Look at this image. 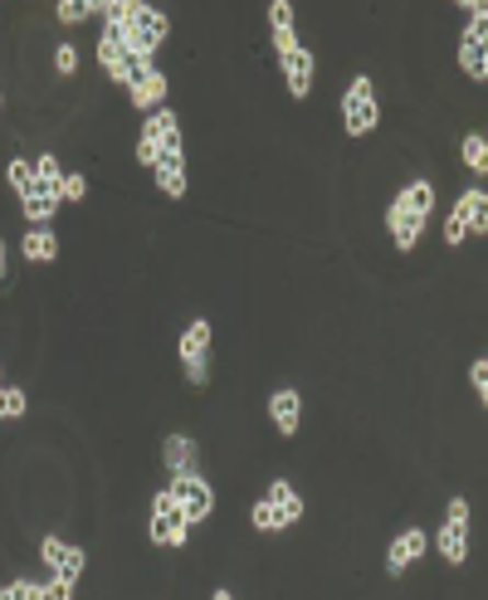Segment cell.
Returning a JSON list of instances; mask_svg holds the SVG:
<instances>
[{"mask_svg":"<svg viewBox=\"0 0 488 600\" xmlns=\"http://www.w3.org/2000/svg\"><path fill=\"white\" fill-rule=\"evenodd\" d=\"M430 211H435V185H430V181H410L406 191L390 201L386 225H390V245H396L400 254H410V249H416L420 230L430 225Z\"/></svg>","mask_w":488,"mask_h":600,"instance_id":"cell-1","label":"cell"},{"mask_svg":"<svg viewBox=\"0 0 488 600\" xmlns=\"http://www.w3.org/2000/svg\"><path fill=\"white\" fill-rule=\"evenodd\" d=\"M107 35H117V45L123 49H133L137 59H157V49H161V39H167V15L161 10H151V5H137V0H127V20L117 30H107Z\"/></svg>","mask_w":488,"mask_h":600,"instance_id":"cell-2","label":"cell"},{"mask_svg":"<svg viewBox=\"0 0 488 600\" xmlns=\"http://www.w3.org/2000/svg\"><path fill=\"white\" fill-rule=\"evenodd\" d=\"M5 181H10V191L20 195V205H25V220L30 225H49L54 220V211H59V195L39 185L35 161L15 157V161H10V171H5Z\"/></svg>","mask_w":488,"mask_h":600,"instance_id":"cell-3","label":"cell"},{"mask_svg":"<svg viewBox=\"0 0 488 600\" xmlns=\"http://www.w3.org/2000/svg\"><path fill=\"white\" fill-rule=\"evenodd\" d=\"M298 518H303V498H298V488H293L288 478H274L269 494L254 503V512H249V522H254L259 532H284Z\"/></svg>","mask_w":488,"mask_h":600,"instance_id":"cell-4","label":"cell"},{"mask_svg":"<svg viewBox=\"0 0 488 600\" xmlns=\"http://www.w3.org/2000/svg\"><path fill=\"white\" fill-rule=\"evenodd\" d=\"M171 151H181V123L171 107H157V113H147L143 137H137V161H143V167H157Z\"/></svg>","mask_w":488,"mask_h":600,"instance_id":"cell-5","label":"cell"},{"mask_svg":"<svg viewBox=\"0 0 488 600\" xmlns=\"http://www.w3.org/2000/svg\"><path fill=\"white\" fill-rule=\"evenodd\" d=\"M151 542L157 547H186V537H191V518H186V508L177 503V494H157L151 498Z\"/></svg>","mask_w":488,"mask_h":600,"instance_id":"cell-6","label":"cell"},{"mask_svg":"<svg viewBox=\"0 0 488 600\" xmlns=\"http://www.w3.org/2000/svg\"><path fill=\"white\" fill-rule=\"evenodd\" d=\"M488 230V195L484 185H469L459 195V205L450 211V225H444V245H464L469 235H484Z\"/></svg>","mask_w":488,"mask_h":600,"instance_id":"cell-7","label":"cell"},{"mask_svg":"<svg viewBox=\"0 0 488 600\" xmlns=\"http://www.w3.org/2000/svg\"><path fill=\"white\" fill-rule=\"evenodd\" d=\"M342 123L352 137H366L376 123H382V107H376V83L366 79H352V89L342 93Z\"/></svg>","mask_w":488,"mask_h":600,"instance_id":"cell-8","label":"cell"},{"mask_svg":"<svg viewBox=\"0 0 488 600\" xmlns=\"http://www.w3.org/2000/svg\"><path fill=\"white\" fill-rule=\"evenodd\" d=\"M435 547L450 566L469 562V498H450V512H444V528H440Z\"/></svg>","mask_w":488,"mask_h":600,"instance_id":"cell-9","label":"cell"},{"mask_svg":"<svg viewBox=\"0 0 488 600\" xmlns=\"http://www.w3.org/2000/svg\"><path fill=\"white\" fill-rule=\"evenodd\" d=\"M181 371H186L191 386H205L211 381V322L195 318L186 332H181Z\"/></svg>","mask_w":488,"mask_h":600,"instance_id":"cell-10","label":"cell"},{"mask_svg":"<svg viewBox=\"0 0 488 600\" xmlns=\"http://www.w3.org/2000/svg\"><path fill=\"white\" fill-rule=\"evenodd\" d=\"M171 494H177V503L186 508L191 528H195V522H205V518L215 512V488L205 484V478L195 474V468H191V474H171Z\"/></svg>","mask_w":488,"mask_h":600,"instance_id":"cell-11","label":"cell"},{"mask_svg":"<svg viewBox=\"0 0 488 600\" xmlns=\"http://www.w3.org/2000/svg\"><path fill=\"white\" fill-rule=\"evenodd\" d=\"M98 64H103V73H107L113 83H123V89L137 79V73H147V69H151L147 59H137L133 49L117 45V35H107V30H103V39H98Z\"/></svg>","mask_w":488,"mask_h":600,"instance_id":"cell-12","label":"cell"},{"mask_svg":"<svg viewBox=\"0 0 488 600\" xmlns=\"http://www.w3.org/2000/svg\"><path fill=\"white\" fill-rule=\"evenodd\" d=\"M39 556H45L49 576H59V581H69V586H79L83 566H89L83 547H73V542H64V537H45L39 542Z\"/></svg>","mask_w":488,"mask_h":600,"instance_id":"cell-13","label":"cell"},{"mask_svg":"<svg viewBox=\"0 0 488 600\" xmlns=\"http://www.w3.org/2000/svg\"><path fill=\"white\" fill-rule=\"evenodd\" d=\"M430 552V532L425 528H406L400 537H390V552H386V571L390 576H406L420 556Z\"/></svg>","mask_w":488,"mask_h":600,"instance_id":"cell-14","label":"cell"},{"mask_svg":"<svg viewBox=\"0 0 488 600\" xmlns=\"http://www.w3.org/2000/svg\"><path fill=\"white\" fill-rule=\"evenodd\" d=\"M459 69L469 73L474 83L488 79V35H484V20H469V30H464V39H459Z\"/></svg>","mask_w":488,"mask_h":600,"instance_id":"cell-15","label":"cell"},{"mask_svg":"<svg viewBox=\"0 0 488 600\" xmlns=\"http://www.w3.org/2000/svg\"><path fill=\"white\" fill-rule=\"evenodd\" d=\"M279 64H284V83L293 98H308L313 93V73H318V64H313V49L293 45L288 54H279Z\"/></svg>","mask_w":488,"mask_h":600,"instance_id":"cell-16","label":"cell"},{"mask_svg":"<svg viewBox=\"0 0 488 600\" xmlns=\"http://www.w3.org/2000/svg\"><path fill=\"white\" fill-rule=\"evenodd\" d=\"M127 98H133V107H143V113H157V107L167 103V73L161 69L137 73V79L127 83Z\"/></svg>","mask_w":488,"mask_h":600,"instance_id":"cell-17","label":"cell"},{"mask_svg":"<svg viewBox=\"0 0 488 600\" xmlns=\"http://www.w3.org/2000/svg\"><path fill=\"white\" fill-rule=\"evenodd\" d=\"M73 596V586L69 581H10V586H0V600H69Z\"/></svg>","mask_w":488,"mask_h":600,"instance_id":"cell-18","label":"cell"},{"mask_svg":"<svg viewBox=\"0 0 488 600\" xmlns=\"http://www.w3.org/2000/svg\"><path fill=\"white\" fill-rule=\"evenodd\" d=\"M269 420H274L279 434L298 430V420H303V396H298V390H293V386L274 390V396H269Z\"/></svg>","mask_w":488,"mask_h":600,"instance_id":"cell-19","label":"cell"},{"mask_svg":"<svg viewBox=\"0 0 488 600\" xmlns=\"http://www.w3.org/2000/svg\"><path fill=\"white\" fill-rule=\"evenodd\" d=\"M151 171H157L161 195H171V201H181V195H186V151H171V157H161Z\"/></svg>","mask_w":488,"mask_h":600,"instance_id":"cell-20","label":"cell"},{"mask_svg":"<svg viewBox=\"0 0 488 600\" xmlns=\"http://www.w3.org/2000/svg\"><path fill=\"white\" fill-rule=\"evenodd\" d=\"M195 460H201V450H195L191 434H167V444H161V464H167L171 474H191Z\"/></svg>","mask_w":488,"mask_h":600,"instance_id":"cell-21","label":"cell"},{"mask_svg":"<svg viewBox=\"0 0 488 600\" xmlns=\"http://www.w3.org/2000/svg\"><path fill=\"white\" fill-rule=\"evenodd\" d=\"M25 259L30 264H54L59 259V239H54L49 225H30L25 230Z\"/></svg>","mask_w":488,"mask_h":600,"instance_id":"cell-22","label":"cell"},{"mask_svg":"<svg viewBox=\"0 0 488 600\" xmlns=\"http://www.w3.org/2000/svg\"><path fill=\"white\" fill-rule=\"evenodd\" d=\"M269 35H274V54H288L298 39H293V5L288 0H274L269 5Z\"/></svg>","mask_w":488,"mask_h":600,"instance_id":"cell-23","label":"cell"},{"mask_svg":"<svg viewBox=\"0 0 488 600\" xmlns=\"http://www.w3.org/2000/svg\"><path fill=\"white\" fill-rule=\"evenodd\" d=\"M35 177H39V185H45V191H54V195H59V201H64V177H69V171H64L59 161L49 157V151L35 161Z\"/></svg>","mask_w":488,"mask_h":600,"instance_id":"cell-24","label":"cell"},{"mask_svg":"<svg viewBox=\"0 0 488 600\" xmlns=\"http://www.w3.org/2000/svg\"><path fill=\"white\" fill-rule=\"evenodd\" d=\"M25 410H30V400H25V390L20 386H0V420H25Z\"/></svg>","mask_w":488,"mask_h":600,"instance_id":"cell-25","label":"cell"},{"mask_svg":"<svg viewBox=\"0 0 488 600\" xmlns=\"http://www.w3.org/2000/svg\"><path fill=\"white\" fill-rule=\"evenodd\" d=\"M464 161H469L479 177L488 171V137H484V133H469V137H464Z\"/></svg>","mask_w":488,"mask_h":600,"instance_id":"cell-26","label":"cell"},{"mask_svg":"<svg viewBox=\"0 0 488 600\" xmlns=\"http://www.w3.org/2000/svg\"><path fill=\"white\" fill-rule=\"evenodd\" d=\"M54 15H59L64 25H73V20L98 15V0H59V10H54Z\"/></svg>","mask_w":488,"mask_h":600,"instance_id":"cell-27","label":"cell"},{"mask_svg":"<svg viewBox=\"0 0 488 600\" xmlns=\"http://www.w3.org/2000/svg\"><path fill=\"white\" fill-rule=\"evenodd\" d=\"M54 69H59V73H73V69H79V49H73V45H59V49H54Z\"/></svg>","mask_w":488,"mask_h":600,"instance_id":"cell-28","label":"cell"},{"mask_svg":"<svg viewBox=\"0 0 488 600\" xmlns=\"http://www.w3.org/2000/svg\"><path fill=\"white\" fill-rule=\"evenodd\" d=\"M469 381H474V396H479V400H488V362H484V356H479V362L469 366Z\"/></svg>","mask_w":488,"mask_h":600,"instance_id":"cell-29","label":"cell"},{"mask_svg":"<svg viewBox=\"0 0 488 600\" xmlns=\"http://www.w3.org/2000/svg\"><path fill=\"white\" fill-rule=\"evenodd\" d=\"M89 195V181L83 177H64V201H83Z\"/></svg>","mask_w":488,"mask_h":600,"instance_id":"cell-30","label":"cell"},{"mask_svg":"<svg viewBox=\"0 0 488 600\" xmlns=\"http://www.w3.org/2000/svg\"><path fill=\"white\" fill-rule=\"evenodd\" d=\"M0 274H5V245H0Z\"/></svg>","mask_w":488,"mask_h":600,"instance_id":"cell-31","label":"cell"},{"mask_svg":"<svg viewBox=\"0 0 488 600\" xmlns=\"http://www.w3.org/2000/svg\"><path fill=\"white\" fill-rule=\"evenodd\" d=\"M0 107H5V98H0Z\"/></svg>","mask_w":488,"mask_h":600,"instance_id":"cell-32","label":"cell"},{"mask_svg":"<svg viewBox=\"0 0 488 600\" xmlns=\"http://www.w3.org/2000/svg\"><path fill=\"white\" fill-rule=\"evenodd\" d=\"M0 386H5V381H0Z\"/></svg>","mask_w":488,"mask_h":600,"instance_id":"cell-33","label":"cell"}]
</instances>
